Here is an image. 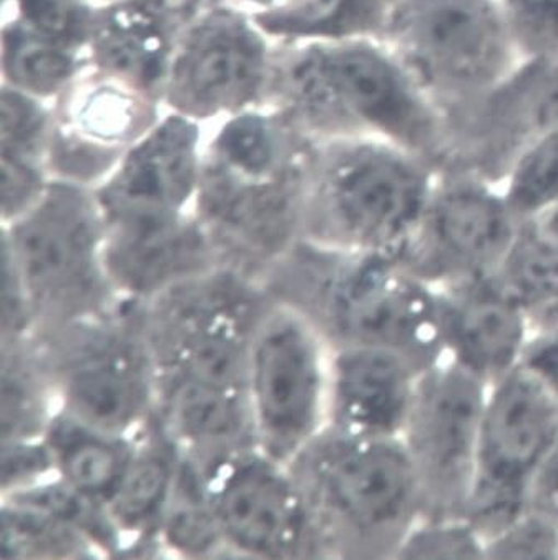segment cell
Here are the masks:
<instances>
[{"label": "cell", "instance_id": "cb8c5ba5", "mask_svg": "<svg viewBox=\"0 0 558 560\" xmlns=\"http://www.w3.org/2000/svg\"><path fill=\"white\" fill-rule=\"evenodd\" d=\"M89 66V54L60 46L15 19H5L2 77L8 88L38 101H57Z\"/></svg>", "mask_w": 558, "mask_h": 560}, {"label": "cell", "instance_id": "f546056e", "mask_svg": "<svg viewBox=\"0 0 558 560\" xmlns=\"http://www.w3.org/2000/svg\"><path fill=\"white\" fill-rule=\"evenodd\" d=\"M53 125L44 101L2 88V159L47 168Z\"/></svg>", "mask_w": 558, "mask_h": 560}, {"label": "cell", "instance_id": "4316f807", "mask_svg": "<svg viewBox=\"0 0 558 560\" xmlns=\"http://www.w3.org/2000/svg\"><path fill=\"white\" fill-rule=\"evenodd\" d=\"M371 11V0H284L252 18L266 37L301 44L351 34L365 25Z\"/></svg>", "mask_w": 558, "mask_h": 560}, {"label": "cell", "instance_id": "30bf717a", "mask_svg": "<svg viewBox=\"0 0 558 560\" xmlns=\"http://www.w3.org/2000/svg\"><path fill=\"white\" fill-rule=\"evenodd\" d=\"M268 40L236 5H205L179 32L163 104L198 124L259 107L275 67Z\"/></svg>", "mask_w": 558, "mask_h": 560}, {"label": "cell", "instance_id": "9a60e30c", "mask_svg": "<svg viewBox=\"0 0 558 560\" xmlns=\"http://www.w3.org/2000/svg\"><path fill=\"white\" fill-rule=\"evenodd\" d=\"M509 210L489 195L455 190L422 214L394 255L425 283H464L499 271L515 242Z\"/></svg>", "mask_w": 558, "mask_h": 560}, {"label": "cell", "instance_id": "484cf974", "mask_svg": "<svg viewBox=\"0 0 558 560\" xmlns=\"http://www.w3.org/2000/svg\"><path fill=\"white\" fill-rule=\"evenodd\" d=\"M163 556L228 557L204 470L183 456L159 534Z\"/></svg>", "mask_w": 558, "mask_h": 560}, {"label": "cell", "instance_id": "f6af8a7d", "mask_svg": "<svg viewBox=\"0 0 558 560\" xmlns=\"http://www.w3.org/2000/svg\"><path fill=\"white\" fill-rule=\"evenodd\" d=\"M104 4H112V2H120V0H102Z\"/></svg>", "mask_w": 558, "mask_h": 560}, {"label": "cell", "instance_id": "6da1fadb", "mask_svg": "<svg viewBox=\"0 0 558 560\" xmlns=\"http://www.w3.org/2000/svg\"><path fill=\"white\" fill-rule=\"evenodd\" d=\"M266 290L306 313L332 348H391L421 373L445 350L438 296L394 256L339 252L303 240Z\"/></svg>", "mask_w": 558, "mask_h": 560}, {"label": "cell", "instance_id": "b9f144b4", "mask_svg": "<svg viewBox=\"0 0 558 560\" xmlns=\"http://www.w3.org/2000/svg\"><path fill=\"white\" fill-rule=\"evenodd\" d=\"M231 5H246V8H253V12L268 11V9L276 8V5L283 4L284 0H224Z\"/></svg>", "mask_w": 558, "mask_h": 560}, {"label": "cell", "instance_id": "3957f363", "mask_svg": "<svg viewBox=\"0 0 558 560\" xmlns=\"http://www.w3.org/2000/svg\"><path fill=\"white\" fill-rule=\"evenodd\" d=\"M105 222L93 188L53 178L40 200L2 225V256L18 271L37 332L114 312L124 301L105 267Z\"/></svg>", "mask_w": 558, "mask_h": 560}, {"label": "cell", "instance_id": "1f68e13d", "mask_svg": "<svg viewBox=\"0 0 558 560\" xmlns=\"http://www.w3.org/2000/svg\"><path fill=\"white\" fill-rule=\"evenodd\" d=\"M397 557L403 559H480L486 542L467 520L426 521L410 530Z\"/></svg>", "mask_w": 558, "mask_h": 560}, {"label": "cell", "instance_id": "7bdbcfd3", "mask_svg": "<svg viewBox=\"0 0 558 560\" xmlns=\"http://www.w3.org/2000/svg\"><path fill=\"white\" fill-rule=\"evenodd\" d=\"M175 2L185 21H190L205 8V0H175Z\"/></svg>", "mask_w": 558, "mask_h": 560}, {"label": "cell", "instance_id": "2e32d148", "mask_svg": "<svg viewBox=\"0 0 558 560\" xmlns=\"http://www.w3.org/2000/svg\"><path fill=\"white\" fill-rule=\"evenodd\" d=\"M200 139L198 121L173 112L160 118L95 188L102 213L194 211L204 165Z\"/></svg>", "mask_w": 558, "mask_h": 560}, {"label": "cell", "instance_id": "8992f818", "mask_svg": "<svg viewBox=\"0 0 558 560\" xmlns=\"http://www.w3.org/2000/svg\"><path fill=\"white\" fill-rule=\"evenodd\" d=\"M329 358L332 345L313 319L271 296L253 332L246 374L263 453L291 464L328 428Z\"/></svg>", "mask_w": 558, "mask_h": 560}, {"label": "cell", "instance_id": "4dcf8cb0", "mask_svg": "<svg viewBox=\"0 0 558 560\" xmlns=\"http://www.w3.org/2000/svg\"><path fill=\"white\" fill-rule=\"evenodd\" d=\"M4 5L5 19H15L60 46L89 54L97 11L89 0H4Z\"/></svg>", "mask_w": 558, "mask_h": 560}, {"label": "cell", "instance_id": "83f0119b", "mask_svg": "<svg viewBox=\"0 0 558 560\" xmlns=\"http://www.w3.org/2000/svg\"><path fill=\"white\" fill-rule=\"evenodd\" d=\"M4 559H93L97 550L85 537L47 511L2 499Z\"/></svg>", "mask_w": 558, "mask_h": 560}, {"label": "cell", "instance_id": "52a82bcc", "mask_svg": "<svg viewBox=\"0 0 558 560\" xmlns=\"http://www.w3.org/2000/svg\"><path fill=\"white\" fill-rule=\"evenodd\" d=\"M425 203L421 182L396 160L364 149L314 150L303 240L394 256L421 222Z\"/></svg>", "mask_w": 558, "mask_h": 560}, {"label": "cell", "instance_id": "ba28073f", "mask_svg": "<svg viewBox=\"0 0 558 560\" xmlns=\"http://www.w3.org/2000/svg\"><path fill=\"white\" fill-rule=\"evenodd\" d=\"M311 160L243 172L204 155L194 211L221 268L266 284L303 242Z\"/></svg>", "mask_w": 558, "mask_h": 560}, {"label": "cell", "instance_id": "8d00e7d4", "mask_svg": "<svg viewBox=\"0 0 558 560\" xmlns=\"http://www.w3.org/2000/svg\"><path fill=\"white\" fill-rule=\"evenodd\" d=\"M521 363L537 374L558 401V331H547L525 345Z\"/></svg>", "mask_w": 558, "mask_h": 560}, {"label": "cell", "instance_id": "60d3db41", "mask_svg": "<svg viewBox=\"0 0 558 560\" xmlns=\"http://www.w3.org/2000/svg\"><path fill=\"white\" fill-rule=\"evenodd\" d=\"M535 323H537L538 328L547 331H558V301L554 303V305L545 308L544 312L537 313V315L532 316Z\"/></svg>", "mask_w": 558, "mask_h": 560}, {"label": "cell", "instance_id": "7c38bea8", "mask_svg": "<svg viewBox=\"0 0 558 560\" xmlns=\"http://www.w3.org/2000/svg\"><path fill=\"white\" fill-rule=\"evenodd\" d=\"M486 402V383L454 360L419 377L404 444L426 521L465 520Z\"/></svg>", "mask_w": 558, "mask_h": 560}, {"label": "cell", "instance_id": "277c9868", "mask_svg": "<svg viewBox=\"0 0 558 560\" xmlns=\"http://www.w3.org/2000/svg\"><path fill=\"white\" fill-rule=\"evenodd\" d=\"M57 408L108 433L137 436L156 416L159 373L142 306L34 336Z\"/></svg>", "mask_w": 558, "mask_h": 560}, {"label": "cell", "instance_id": "836d02e7", "mask_svg": "<svg viewBox=\"0 0 558 560\" xmlns=\"http://www.w3.org/2000/svg\"><path fill=\"white\" fill-rule=\"evenodd\" d=\"M558 200V132L545 140L519 170L510 210L527 214Z\"/></svg>", "mask_w": 558, "mask_h": 560}, {"label": "cell", "instance_id": "5bb4252c", "mask_svg": "<svg viewBox=\"0 0 558 560\" xmlns=\"http://www.w3.org/2000/svg\"><path fill=\"white\" fill-rule=\"evenodd\" d=\"M104 222L105 267L124 303L147 305L220 267L195 211L108 214Z\"/></svg>", "mask_w": 558, "mask_h": 560}, {"label": "cell", "instance_id": "f35d334b", "mask_svg": "<svg viewBox=\"0 0 558 560\" xmlns=\"http://www.w3.org/2000/svg\"><path fill=\"white\" fill-rule=\"evenodd\" d=\"M537 124L542 127H557L558 125V79L554 80L540 94V101L535 107Z\"/></svg>", "mask_w": 558, "mask_h": 560}, {"label": "cell", "instance_id": "44dd1931", "mask_svg": "<svg viewBox=\"0 0 558 560\" xmlns=\"http://www.w3.org/2000/svg\"><path fill=\"white\" fill-rule=\"evenodd\" d=\"M179 463L178 446L155 416L137 434L133 459L117 494L107 505L124 557L162 553L160 527L175 488Z\"/></svg>", "mask_w": 558, "mask_h": 560}, {"label": "cell", "instance_id": "e575fe53", "mask_svg": "<svg viewBox=\"0 0 558 560\" xmlns=\"http://www.w3.org/2000/svg\"><path fill=\"white\" fill-rule=\"evenodd\" d=\"M54 476L53 456L44 438L2 443V495L40 485Z\"/></svg>", "mask_w": 558, "mask_h": 560}, {"label": "cell", "instance_id": "8fae6325", "mask_svg": "<svg viewBox=\"0 0 558 560\" xmlns=\"http://www.w3.org/2000/svg\"><path fill=\"white\" fill-rule=\"evenodd\" d=\"M204 474L228 557H328L316 515L290 464L252 447Z\"/></svg>", "mask_w": 558, "mask_h": 560}, {"label": "cell", "instance_id": "7402d4cb", "mask_svg": "<svg viewBox=\"0 0 558 560\" xmlns=\"http://www.w3.org/2000/svg\"><path fill=\"white\" fill-rule=\"evenodd\" d=\"M44 440L57 478L104 508L117 494L137 447V436L108 433L60 409L54 415Z\"/></svg>", "mask_w": 558, "mask_h": 560}, {"label": "cell", "instance_id": "ee69618b", "mask_svg": "<svg viewBox=\"0 0 558 560\" xmlns=\"http://www.w3.org/2000/svg\"><path fill=\"white\" fill-rule=\"evenodd\" d=\"M544 233L558 242V208L557 211H555L554 217H551L550 222H548L547 229H545Z\"/></svg>", "mask_w": 558, "mask_h": 560}, {"label": "cell", "instance_id": "ffe728a7", "mask_svg": "<svg viewBox=\"0 0 558 560\" xmlns=\"http://www.w3.org/2000/svg\"><path fill=\"white\" fill-rule=\"evenodd\" d=\"M156 416L179 453L204 472L258 447L246 392L165 381L159 383Z\"/></svg>", "mask_w": 558, "mask_h": 560}, {"label": "cell", "instance_id": "ab89813d", "mask_svg": "<svg viewBox=\"0 0 558 560\" xmlns=\"http://www.w3.org/2000/svg\"><path fill=\"white\" fill-rule=\"evenodd\" d=\"M519 2L535 18L558 21V0H519Z\"/></svg>", "mask_w": 558, "mask_h": 560}, {"label": "cell", "instance_id": "d6986e66", "mask_svg": "<svg viewBox=\"0 0 558 560\" xmlns=\"http://www.w3.org/2000/svg\"><path fill=\"white\" fill-rule=\"evenodd\" d=\"M185 22L175 0H120L101 5L90 35V66L163 102L170 62Z\"/></svg>", "mask_w": 558, "mask_h": 560}, {"label": "cell", "instance_id": "e0dca14e", "mask_svg": "<svg viewBox=\"0 0 558 560\" xmlns=\"http://www.w3.org/2000/svg\"><path fill=\"white\" fill-rule=\"evenodd\" d=\"M421 374L391 348H332L328 428L352 436L397 438L406 428Z\"/></svg>", "mask_w": 558, "mask_h": 560}, {"label": "cell", "instance_id": "603a6c76", "mask_svg": "<svg viewBox=\"0 0 558 560\" xmlns=\"http://www.w3.org/2000/svg\"><path fill=\"white\" fill-rule=\"evenodd\" d=\"M422 56L455 75H477L499 50V28L479 0H425L407 19Z\"/></svg>", "mask_w": 558, "mask_h": 560}, {"label": "cell", "instance_id": "d6a6232c", "mask_svg": "<svg viewBox=\"0 0 558 560\" xmlns=\"http://www.w3.org/2000/svg\"><path fill=\"white\" fill-rule=\"evenodd\" d=\"M489 559H558V520L525 509L505 529L486 540Z\"/></svg>", "mask_w": 558, "mask_h": 560}, {"label": "cell", "instance_id": "ac0fdd59", "mask_svg": "<svg viewBox=\"0 0 558 560\" xmlns=\"http://www.w3.org/2000/svg\"><path fill=\"white\" fill-rule=\"evenodd\" d=\"M444 348L484 383H497L521 361L527 310L496 275L452 284L439 294Z\"/></svg>", "mask_w": 558, "mask_h": 560}, {"label": "cell", "instance_id": "f1b7e54d", "mask_svg": "<svg viewBox=\"0 0 558 560\" xmlns=\"http://www.w3.org/2000/svg\"><path fill=\"white\" fill-rule=\"evenodd\" d=\"M496 277L527 310L528 318L558 301V242L527 233L515 236Z\"/></svg>", "mask_w": 558, "mask_h": 560}, {"label": "cell", "instance_id": "5b68a950", "mask_svg": "<svg viewBox=\"0 0 558 560\" xmlns=\"http://www.w3.org/2000/svg\"><path fill=\"white\" fill-rule=\"evenodd\" d=\"M269 300L265 284L218 267L143 305L159 383L246 392L249 345Z\"/></svg>", "mask_w": 558, "mask_h": 560}, {"label": "cell", "instance_id": "9c48e42d", "mask_svg": "<svg viewBox=\"0 0 558 560\" xmlns=\"http://www.w3.org/2000/svg\"><path fill=\"white\" fill-rule=\"evenodd\" d=\"M558 440V401L519 361L487 399L465 520L484 542L527 509L532 482Z\"/></svg>", "mask_w": 558, "mask_h": 560}, {"label": "cell", "instance_id": "7a4b0ae2", "mask_svg": "<svg viewBox=\"0 0 558 560\" xmlns=\"http://www.w3.org/2000/svg\"><path fill=\"white\" fill-rule=\"evenodd\" d=\"M290 466L328 557H397L421 515V489L406 444L326 428Z\"/></svg>", "mask_w": 558, "mask_h": 560}, {"label": "cell", "instance_id": "d4e9b609", "mask_svg": "<svg viewBox=\"0 0 558 560\" xmlns=\"http://www.w3.org/2000/svg\"><path fill=\"white\" fill-rule=\"evenodd\" d=\"M57 409L34 338L2 342V443L42 440Z\"/></svg>", "mask_w": 558, "mask_h": 560}, {"label": "cell", "instance_id": "4fadbf2b", "mask_svg": "<svg viewBox=\"0 0 558 560\" xmlns=\"http://www.w3.org/2000/svg\"><path fill=\"white\" fill-rule=\"evenodd\" d=\"M159 105L128 83L86 67L53 112L50 177L101 187L125 153L159 124Z\"/></svg>", "mask_w": 558, "mask_h": 560}, {"label": "cell", "instance_id": "74e56055", "mask_svg": "<svg viewBox=\"0 0 558 560\" xmlns=\"http://www.w3.org/2000/svg\"><path fill=\"white\" fill-rule=\"evenodd\" d=\"M527 509L545 512L558 520V440L532 482Z\"/></svg>", "mask_w": 558, "mask_h": 560}, {"label": "cell", "instance_id": "d590c367", "mask_svg": "<svg viewBox=\"0 0 558 560\" xmlns=\"http://www.w3.org/2000/svg\"><path fill=\"white\" fill-rule=\"evenodd\" d=\"M49 170L32 163L2 159V225L31 210L49 187Z\"/></svg>", "mask_w": 558, "mask_h": 560}]
</instances>
